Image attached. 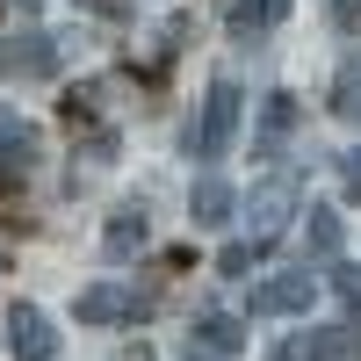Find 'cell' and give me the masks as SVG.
<instances>
[{"mask_svg":"<svg viewBox=\"0 0 361 361\" xmlns=\"http://www.w3.org/2000/svg\"><path fill=\"white\" fill-rule=\"evenodd\" d=\"M73 318L80 325H116V318H152V289H130V282H94L73 296Z\"/></svg>","mask_w":361,"mask_h":361,"instance_id":"1","label":"cell"},{"mask_svg":"<svg viewBox=\"0 0 361 361\" xmlns=\"http://www.w3.org/2000/svg\"><path fill=\"white\" fill-rule=\"evenodd\" d=\"M238 109H246V102H238V87H231V80H217V87L202 94V123H195V159H224V152H231V137H238Z\"/></svg>","mask_w":361,"mask_h":361,"instance_id":"2","label":"cell"},{"mask_svg":"<svg viewBox=\"0 0 361 361\" xmlns=\"http://www.w3.org/2000/svg\"><path fill=\"white\" fill-rule=\"evenodd\" d=\"M311 296H318V282L296 267V275H267V282L246 296V311H253V318H296V311H311Z\"/></svg>","mask_w":361,"mask_h":361,"instance_id":"3","label":"cell"},{"mask_svg":"<svg viewBox=\"0 0 361 361\" xmlns=\"http://www.w3.org/2000/svg\"><path fill=\"white\" fill-rule=\"evenodd\" d=\"M289 209H296V180L275 173V180H260V188L246 195V217H253V246H267L282 224H289Z\"/></svg>","mask_w":361,"mask_h":361,"instance_id":"4","label":"cell"},{"mask_svg":"<svg viewBox=\"0 0 361 361\" xmlns=\"http://www.w3.org/2000/svg\"><path fill=\"white\" fill-rule=\"evenodd\" d=\"M37 159H44L37 123H29V116H15V109H0V180H22Z\"/></svg>","mask_w":361,"mask_h":361,"instance_id":"5","label":"cell"},{"mask_svg":"<svg viewBox=\"0 0 361 361\" xmlns=\"http://www.w3.org/2000/svg\"><path fill=\"white\" fill-rule=\"evenodd\" d=\"M8 354L15 361H51L58 354V333H51V318L37 304H15L8 311Z\"/></svg>","mask_w":361,"mask_h":361,"instance_id":"6","label":"cell"},{"mask_svg":"<svg viewBox=\"0 0 361 361\" xmlns=\"http://www.w3.org/2000/svg\"><path fill=\"white\" fill-rule=\"evenodd\" d=\"M296 137V94H267L260 102V130H253V152L260 159H282Z\"/></svg>","mask_w":361,"mask_h":361,"instance_id":"7","label":"cell"},{"mask_svg":"<svg viewBox=\"0 0 361 361\" xmlns=\"http://www.w3.org/2000/svg\"><path fill=\"white\" fill-rule=\"evenodd\" d=\"M188 217L202 224V231H224L231 217H238V195H231V180H195V195H188Z\"/></svg>","mask_w":361,"mask_h":361,"instance_id":"8","label":"cell"},{"mask_svg":"<svg viewBox=\"0 0 361 361\" xmlns=\"http://www.w3.org/2000/svg\"><path fill=\"white\" fill-rule=\"evenodd\" d=\"M0 66L22 73V80H44V73H58V51H51V37H15L0 51Z\"/></svg>","mask_w":361,"mask_h":361,"instance_id":"9","label":"cell"},{"mask_svg":"<svg viewBox=\"0 0 361 361\" xmlns=\"http://www.w3.org/2000/svg\"><path fill=\"white\" fill-rule=\"evenodd\" d=\"M282 15H289V0H231V29L238 37H267Z\"/></svg>","mask_w":361,"mask_h":361,"instance_id":"10","label":"cell"},{"mask_svg":"<svg viewBox=\"0 0 361 361\" xmlns=\"http://www.w3.org/2000/svg\"><path fill=\"white\" fill-rule=\"evenodd\" d=\"M354 325H318V333H304V361H354Z\"/></svg>","mask_w":361,"mask_h":361,"instance_id":"11","label":"cell"},{"mask_svg":"<svg viewBox=\"0 0 361 361\" xmlns=\"http://www.w3.org/2000/svg\"><path fill=\"white\" fill-rule=\"evenodd\" d=\"M333 109L347 116V123H361V58H347L340 80H333Z\"/></svg>","mask_w":361,"mask_h":361,"instance_id":"12","label":"cell"},{"mask_svg":"<svg viewBox=\"0 0 361 361\" xmlns=\"http://www.w3.org/2000/svg\"><path fill=\"white\" fill-rule=\"evenodd\" d=\"M304 246H311L318 260H333V253H340V217H333V209H311V231H304Z\"/></svg>","mask_w":361,"mask_h":361,"instance_id":"13","label":"cell"},{"mask_svg":"<svg viewBox=\"0 0 361 361\" xmlns=\"http://www.w3.org/2000/svg\"><path fill=\"white\" fill-rule=\"evenodd\" d=\"M137 246H145V217H137V209H123V217L109 224V253H137Z\"/></svg>","mask_w":361,"mask_h":361,"instance_id":"14","label":"cell"},{"mask_svg":"<svg viewBox=\"0 0 361 361\" xmlns=\"http://www.w3.org/2000/svg\"><path fill=\"white\" fill-rule=\"evenodd\" d=\"M202 340H209V347H224V354H231V347H246L238 318H202Z\"/></svg>","mask_w":361,"mask_h":361,"instance_id":"15","label":"cell"},{"mask_svg":"<svg viewBox=\"0 0 361 361\" xmlns=\"http://www.w3.org/2000/svg\"><path fill=\"white\" fill-rule=\"evenodd\" d=\"M333 296H340V304L361 318V267H333Z\"/></svg>","mask_w":361,"mask_h":361,"instance_id":"16","label":"cell"},{"mask_svg":"<svg viewBox=\"0 0 361 361\" xmlns=\"http://www.w3.org/2000/svg\"><path fill=\"white\" fill-rule=\"evenodd\" d=\"M253 260H260V246H224V260H217V267H224V275H246Z\"/></svg>","mask_w":361,"mask_h":361,"instance_id":"17","label":"cell"},{"mask_svg":"<svg viewBox=\"0 0 361 361\" xmlns=\"http://www.w3.org/2000/svg\"><path fill=\"white\" fill-rule=\"evenodd\" d=\"M340 188H347V195H361V145L340 159Z\"/></svg>","mask_w":361,"mask_h":361,"instance_id":"18","label":"cell"},{"mask_svg":"<svg viewBox=\"0 0 361 361\" xmlns=\"http://www.w3.org/2000/svg\"><path fill=\"white\" fill-rule=\"evenodd\" d=\"M180 361H217V354H195V347H188V354H180Z\"/></svg>","mask_w":361,"mask_h":361,"instance_id":"19","label":"cell"},{"mask_svg":"<svg viewBox=\"0 0 361 361\" xmlns=\"http://www.w3.org/2000/svg\"><path fill=\"white\" fill-rule=\"evenodd\" d=\"M275 361H296V354H275Z\"/></svg>","mask_w":361,"mask_h":361,"instance_id":"20","label":"cell"},{"mask_svg":"<svg viewBox=\"0 0 361 361\" xmlns=\"http://www.w3.org/2000/svg\"><path fill=\"white\" fill-rule=\"evenodd\" d=\"M22 8H37V0H22Z\"/></svg>","mask_w":361,"mask_h":361,"instance_id":"21","label":"cell"}]
</instances>
